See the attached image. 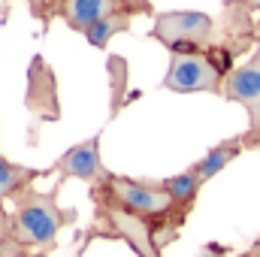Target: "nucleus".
I'll use <instances>...</instances> for the list:
<instances>
[{"label":"nucleus","instance_id":"17","mask_svg":"<svg viewBox=\"0 0 260 257\" xmlns=\"http://www.w3.org/2000/svg\"><path fill=\"white\" fill-rule=\"evenodd\" d=\"M200 257H215V254H209V251H206V254H200Z\"/></svg>","mask_w":260,"mask_h":257},{"label":"nucleus","instance_id":"9","mask_svg":"<svg viewBox=\"0 0 260 257\" xmlns=\"http://www.w3.org/2000/svg\"><path fill=\"white\" fill-rule=\"evenodd\" d=\"M245 148H248L245 133H239V136H233V139H224V142L212 145V148L197 160V164H191V170L197 173V179H200V182H209V179H215L221 170H227V164H230V160H236Z\"/></svg>","mask_w":260,"mask_h":257},{"label":"nucleus","instance_id":"15","mask_svg":"<svg viewBox=\"0 0 260 257\" xmlns=\"http://www.w3.org/2000/svg\"><path fill=\"white\" fill-rule=\"evenodd\" d=\"M118 3V12L121 15H130V18H136V15H151V3L148 0H115Z\"/></svg>","mask_w":260,"mask_h":257},{"label":"nucleus","instance_id":"1","mask_svg":"<svg viewBox=\"0 0 260 257\" xmlns=\"http://www.w3.org/2000/svg\"><path fill=\"white\" fill-rule=\"evenodd\" d=\"M58 191L43 194L34 185L12 197V215L6 224V236L0 242V257H30L49 251L67 224H73L76 212L58 206Z\"/></svg>","mask_w":260,"mask_h":257},{"label":"nucleus","instance_id":"19","mask_svg":"<svg viewBox=\"0 0 260 257\" xmlns=\"http://www.w3.org/2000/svg\"><path fill=\"white\" fill-rule=\"evenodd\" d=\"M76 257H82V251H79V254H76Z\"/></svg>","mask_w":260,"mask_h":257},{"label":"nucleus","instance_id":"2","mask_svg":"<svg viewBox=\"0 0 260 257\" xmlns=\"http://www.w3.org/2000/svg\"><path fill=\"white\" fill-rule=\"evenodd\" d=\"M218 37V21L206 12L197 9H173V12H157L151 40H157L170 55H194L206 52Z\"/></svg>","mask_w":260,"mask_h":257},{"label":"nucleus","instance_id":"11","mask_svg":"<svg viewBox=\"0 0 260 257\" xmlns=\"http://www.w3.org/2000/svg\"><path fill=\"white\" fill-rule=\"evenodd\" d=\"M200 179H197V173L188 167L185 173H179V176H170V179H164V188L167 194L176 200V206H182V209H191L197 200V194H200Z\"/></svg>","mask_w":260,"mask_h":257},{"label":"nucleus","instance_id":"3","mask_svg":"<svg viewBox=\"0 0 260 257\" xmlns=\"http://www.w3.org/2000/svg\"><path fill=\"white\" fill-rule=\"evenodd\" d=\"M94 188L103 191L121 209H127V212L151 221V224H160L167 215L182 209L167 194L164 182H148V179H130V176H118V173H106V179L100 185H94Z\"/></svg>","mask_w":260,"mask_h":257},{"label":"nucleus","instance_id":"5","mask_svg":"<svg viewBox=\"0 0 260 257\" xmlns=\"http://www.w3.org/2000/svg\"><path fill=\"white\" fill-rule=\"evenodd\" d=\"M221 82L224 76L215 70L206 52L194 55H170V67L164 76V88L176 91V94H221Z\"/></svg>","mask_w":260,"mask_h":257},{"label":"nucleus","instance_id":"12","mask_svg":"<svg viewBox=\"0 0 260 257\" xmlns=\"http://www.w3.org/2000/svg\"><path fill=\"white\" fill-rule=\"evenodd\" d=\"M130 15H109V18H100L97 24H91L82 37L94 46V49H106V43L115 37V34H124V30H130Z\"/></svg>","mask_w":260,"mask_h":257},{"label":"nucleus","instance_id":"18","mask_svg":"<svg viewBox=\"0 0 260 257\" xmlns=\"http://www.w3.org/2000/svg\"><path fill=\"white\" fill-rule=\"evenodd\" d=\"M0 215H3V206H0Z\"/></svg>","mask_w":260,"mask_h":257},{"label":"nucleus","instance_id":"4","mask_svg":"<svg viewBox=\"0 0 260 257\" xmlns=\"http://www.w3.org/2000/svg\"><path fill=\"white\" fill-rule=\"evenodd\" d=\"M94 209H97V224H103V233L106 236H118L124 239L130 248L139 257H164L160 251V242H157V233H154V224L133 215L127 209H121L118 203H112L103 191L94 188Z\"/></svg>","mask_w":260,"mask_h":257},{"label":"nucleus","instance_id":"8","mask_svg":"<svg viewBox=\"0 0 260 257\" xmlns=\"http://www.w3.org/2000/svg\"><path fill=\"white\" fill-rule=\"evenodd\" d=\"M109 15H121L115 0H64V9H61V18L76 34H85L91 24Z\"/></svg>","mask_w":260,"mask_h":257},{"label":"nucleus","instance_id":"16","mask_svg":"<svg viewBox=\"0 0 260 257\" xmlns=\"http://www.w3.org/2000/svg\"><path fill=\"white\" fill-rule=\"evenodd\" d=\"M242 257H260V239H257V242H254V245H251V248H248Z\"/></svg>","mask_w":260,"mask_h":257},{"label":"nucleus","instance_id":"7","mask_svg":"<svg viewBox=\"0 0 260 257\" xmlns=\"http://www.w3.org/2000/svg\"><path fill=\"white\" fill-rule=\"evenodd\" d=\"M27 109L37 112L46 121L61 118V103H58V85L52 70L46 67L43 58H34L30 76H27Z\"/></svg>","mask_w":260,"mask_h":257},{"label":"nucleus","instance_id":"13","mask_svg":"<svg viewBox=\"0 0 260 257\" xmlns=\"http://www.w3.org/2000/svg\"><path fill=\"white\" fill-rule=\"evenodd\" d=\"M30 6V15L40 21V24H49L55 15H61L64 9V0H24Z\"/></svg>","mask_w":260,"mask_h":257},{"label":"nucleus","instance_id":"14","mask_svg":"<svg viewBox=\"0 0 260 257\" xmlns=\"http://www.w3.org/2000/svg\"><path fill=\"white\" fill-rule=\"evenodd\" d=\"M112 67V91H115V97H112V115L118 112V103H121V97H124V58H112L109 61Z\"/></svg>","mask_w":260,"mask_h":257},{"label":"nucleus","instance_id":"10","mask_svg":"<svg viewBox=\"0 0 260 257\" xmlns=\"http://www.w3.org/2000/svg\"><path fill=\"white\" fill-rule=\"evenodd\" d=\"M52 170H30V167H21V164H12L0 154V203L3 200H12L24 188L34 185V179L40 176H49Z\"/></svg>","mask_w":260,"mask_h":257},{"label":"nucleus","instance_id":"6","mask_svg":"<svg viewBox=\"0 0 260 257\" xmlns=\"http://www.w3.org/2000/svg\"><path fill=\"white\" fill-rule=\"evenodd\" d=\"M52 173H58V179H82L88 185H100L106 179V167L100 160V133H94L91 139L73 145L70 151H64L58 157V164L52 167Z\"/></svg>","mask_w":260,"mask_h":257}]
</instances>
